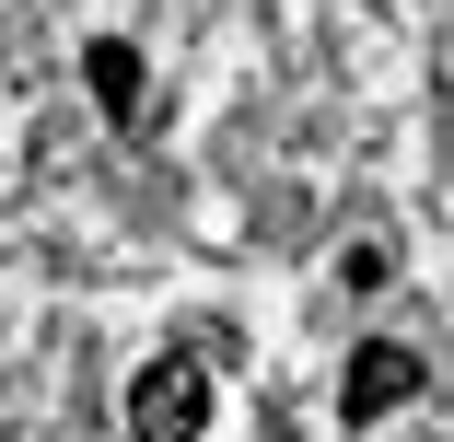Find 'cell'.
Segmentation results:
<instances>
[{"label": "cell", "mask_w": 454, "mask_h": 442, "mask_svg": "<svg viewBox=\"0 0 454 442\" xmlns=\"http://www.w3.org/2000/svg\"><path fill=\"white\" fill-rule=\"evenodd\" d=\"M129 430L140 442H199L210 430V373L187 361V349H163V361L129 384Z\"/></svg>", "instance_id": "cell-1"}, {"label": "cell", "mask_w": 454, "mask_h": 442, "mask_svg": "<svg viewBox=\"0 0 454 442\" xmlns=\"http://www.w3.org/2000/svg\"><path fill=\"white\" fill-rule=\"evenodd\" d=\"M419 384H431V361H419V349H385V337H373V349L338 373V419H349V430H373V419H396Z\"/></svg>", "instance_id": "cell-2"}, {"label": "cell", "mask_w": 454, "mask_h": 442, "mask_svg": "<svg viewBox=\"0 0 454 442\" xmlns=\"http://www.w3.org/2000/svg\"><path fill=\"white\" fill-rule=\"evenodd\" d=\"M82 81H94V105H106L117 128L140 117V47H129V35H94V47H82Z\"/></svg>", "instance_id": "cell-3"}]
</instances>
